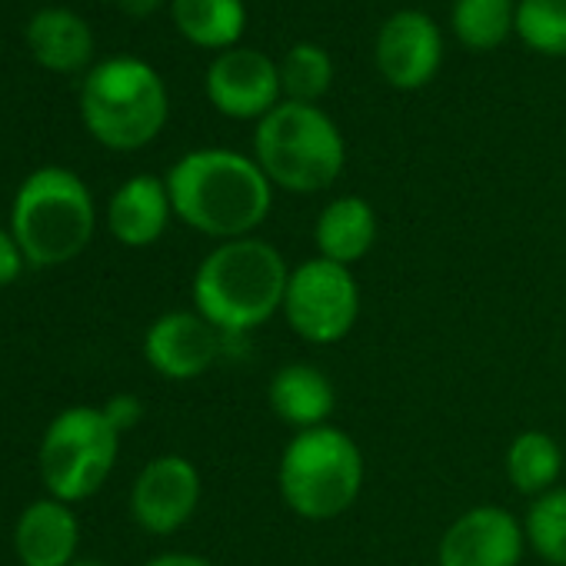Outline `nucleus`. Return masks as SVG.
<instances>
[{"mask_svg":"<svg viewBox=\"0 0 566 566\" xmlns=\"http://www.w3.org/2000/svg\"><path fill=\"white\" fill-rule=\"evenodd\" d=\"M174 217L223 243L253 237L273 210V184L253 157L230 147L184 154L164 177Z\"/></svg>","mask_w":566,"mask_h":566,"instance_id":"nucleus-1","label":"nucleus"},{"mask_svg":"<svg viewBox=\"0 0 566 566\" xmlns=\"http://www.w3.org/2000/svg\"><path fill=\"white\" fill-rule=\"evenodd\" d=\"M200 470L180 453H164L137 473L130 490V513L140 530L170 536L190 523L200 506Z\"/></svg>","mask_w":566,"mask_h":566,"instance_id":"nucleus-12","label":"nucleus"},{"mask_svg":"<svg viewBox=\"0 0 566 566\" xmlns=\"http://www.w3.org/2000/svg\"><path fill=\"white\" fill-rule=\"evenodd\" d=\"M160 4H164V0H120V8H124L130 18H147V14H154Z\"/></svg>","mask_w":566,"mask_h":566,"instance_id":"nucleus-28","label":"nucleus"},{"mask_svg":"<svg viewBox=\"0 0 566 566\" xmlns=\"http://www.w3.org/2000/svg\"><path fill=\"white\" fill-rule=\"evenodd\" d=\"M450 28L473 54H490L516 34V0H453Z\"/></svg>","mask_w":566,"mask_h":566,"instance_id":"nucleus-21","label":"nucleus"},{"mask_svg":"<svg viewBox=\"0 0 566 566\" xmlns=\"http://www.w3.org/2000/svg\"><path fill=\"white\" fill-rule=\"evenodd\" d=\"M170 18L184 41L200 51H230L247 31L243 0H170Z\"/></svg>","mask_w":566,"mask_h":566,"instance_id":"nucleus-19","label":"nucleus"},{"mask_svg":"<svg viewBox=\"0 0 566 566\" xmlns=\"http://www.w3.org/2000/svg\"><path fill=\"white\" fill-rule=\"evenodd\" d=\"M266 403L273 417L294 433L331 423L337 410V387L317 364H283L266 387Z\"/></svg>","mask_w":566,"mask_h":566,"instance_id":"nucleus-14","label":"nucleus"},{"mask_svg":"<svg viewBox=\"0 0 566 566\" xmlns=\"http://www.w3.org/2000/svg\"><path fill=\"white\" fill-rule=\"evenodd\" d=\"M104 413H107V420L114 423V430L124 437L127 430H134V427L144 420V403H140V397H134V394H117V397H111V400L104 403Z\"/></svg>","mask_w":566,"mask_h":566,"instance_id":"nucleus-25","label":"nucleus"},{"mask_svg":"<svg viewBox=\"0 0 566 566\" xmlns=\"http://www.w3.org/2000/svg\"><path fill=\"white\" fill-rule=\"evenodd\" d=\"M71 566H107V563H101V559H74Z\"/></svg>","mask_w":566,"mask_h":566,"instance_id":"nucleus-29","label":"nucleus"},{"mask_svg":"<svg viewBox=\"0 0 566 566\" xmlns=\"http://www.w3.org/2000/svg\"><path fill=\"white\" fill-rule=\"evenodd\" d=\"M276 64H280L283 101L321 104V97H327V91L334 87V57L321 44L301 41Z\"/></svg>","mask_w":566,"mask_h":566,"instance_id":"nucleus-22","label":"nucleus"},{"mask_svg":"<svg viewBox=\"0 0 566 566\" xmlns=\"http://www.w3.org/2000/svg\"><path fill=\"white\" fill-rule=\"evenodd\" d=\"M516 38L539 57H566V0H516Z\"/></svg>","mask_w":566,"mask_h":566,"instance_id":"nucleus-24","label":"nucleus"},{"mask_svg":"<svg viewBox=\"0 0 566 566\" xmlns=\"http://www.w3.org/2000/svg\"><path fill=\"white\" fill-rule=\"evenodd\" d=\"M253 160L273 190L314 197L340 180L347 140L321 104L280 101L253 127Z\"/></svg>","mask_w":566,"mask_h":566,"instance_id":"nucleus-3","label":"nucleus"},{"mask_svg":"<svg viewBox=\"0 0 566 566\" xmlns=\"http://www.w3.org/2000/svg\"><path fill=\"white\" fill-rule=\"evenodd\" d=\"M364 480L367 460L360 443L334 423L294 433L276 463L283 506L307 523L344 516L360 500Z\"/></svg>","mask_w":566,"mask_h":566,"instance_id":"nucleus-4","label":"nucleus"},{"mask_svg":"<svg viewBox=\"0 0 566 566\" xmlns=\"http://www.w3.org/2000/svg\"><path fill=\"white\" fill-rule=\"evenodd\" d=\"M144 566H213V563L197 553H160V556L147 559Z\"/></svg>","mask_w":566,"mask_h":566,"instance_id":"nucleus-27","label":"nucleus"},{"mask_svg":"<svg viewBox=\"0 0 566 566\" xmlns=\"http://www.w3.org/2000/svg\"><path fill=\"white\" fill-rule=\"evenodd\" d=\"M291 334L311 347H334L350 337L360 317V283L350 266L311 256L291 270L280 307Z\"/></svg>","mask_w":566,"mask_h":566,"instance_id":"nucleus-8","label":"nucleus"},{"mask_svg":"<svg viewBox=\"0 0 566 566\" xmlns=\"http://www.w3.org/2000/svg\"><path fill=\"white\" fill-rule=\"evenodd\" d=\"M174 217L167 184L154 174H137L124 180L107 203V227L117 243L144 250L157 243Z\"/></svg>","mask_w":566,"mask_h":566,"instance_id":"nucleus-15","label":"nucleus"},{"mask_svg":"<svg viewBox=\"0 0 566 566\" xmlns=\"http://www.w3.org/2000/svg\"><path fill=\"white\" fill-rule=\"evenodd\" d=\"M291 270L287 256L256 233L223 240L193 270V311L223 337L253 334L280 314Z\"/></svg>","mask_w":566,"mask_h":566,"instance_id":"nucleus-2","label":"nucleus"},{"mask_svg":"<svg viewBox=\"0 0 566 566\" xmlns=\"http://www.w3.org/2000/svg\"><path fill=\"white\" fill-rule=\"evenodd\" d=\"M28 48L44 71L74 74L94 57V34L71 8H44L28 24Z\"/></svg>","mask_w":566,"mask_h":566,"instance_id":"nucleus-18","label":"nucleus"},{"mask_svg":"<svg viewBox=\"0 0 566 566\" xmlns=\"http://www.w3.org/2000/svg\"><path fill=\"white\" fill-rule=\"evenodd\" d=\"M170 97L164 77L140 57H107L81 87V117L91 137L111 150H140L167 124Z\"/></svg>","mask_w":566,"mask_h":566,"instance_id":"nucleus-5","label":"nucleus"},{"mask_svg":"<svg viewBox=\"0 0 566 566\" xmlns=\"http://www.w3.org/2000/svg\"><path fill=\"white\" fill-rule=\"evenodd\" d=\"M203 91L217 114L256 124L283 101L280 64L256 48H230L210 61Z\"/></svg>","mask_w":566,"mask_h":566,"instance_id":"nucleus-9","label":"nucleus"},{"mask_svg":"<svg viewBox=\"0 0 566 566\" xmlns=\"http://www.w3.org/2000/svg\"><path fill=\"white\" fill-rule=\"evenodd\" d=\"M24 250L18 247L14 233L0 230V287H8V283H14L24 270Z\"/></svg>","mask_w":566,"mask_h":566,"instance_id":"nucleus-26","label":"nucleus"},{"mask_svg":"<svg viewBox=\"0 0 566 566\" xmlns=\"http://www.w3.org/2000/svg\"><path fill=\"white\" fill-rule=\"evenodd\" d=\"M523 553V520L500 503H476L440 533L437 566H520Z\"/></svg>","mask_w":566,"mask_h":566,"instance_id":"nucleus-11","label":"nucleus"},{"mask_svg":"<svg viewBox=\"0 0 566 566\" xmlns=\"http://www.w3.org/2000/svg\"><path fill=\"white\" fill-rule=\"evenodd\" d=\"M223 347V334L210 327L197 311L160 314L144 334V357L154 374L174 384L203 377Z\"/></svg>","mask_w":566,"mask_h":566,"instance_id":"nucleus-13","label":"nucleus"},{"mask_svg":"<svg viewBox=\"0 0 566 566\" xmlns=\"http://www.w3.org/2000/svg\"><path fill=\"white\" fill-rule=\"evenodd\" d=\"M380 237V220L377 210L367 197L360 193H344L334 197L314 223V247L317 256L334 260L340 266L360 263Z\"/></svg>","mask_w":566,"mask_h":566,"instance_id":"nucleus-17","label":"nucleus"},{"mask_svg":"<svg viewBox=\"0 0 566 566\" xmlns=\"http://www.w3.org/2000/svg\"><path fill=\"white\" fill-rule=\"evenodd\" d=\"M97 210L87 184L67 167L34 170L11 207V233L34 266H61L81 256L94 237Z\"/></svg>","mask_w":566,"mask_h":566,"instance_id":"nucleus-6","label":"nucleus"},{"mask_svg":"<svg viewBox=\"0 0 566 566\" xmlns=\"http://www.w3.org/2000/svg\"><path fill=\"white\" fill-rule=\"evenodd\" d=\"M526 549L546 566H566V486L536 496L523 516Z\"/></svg>","mask_w":566,"mask_h":566,"instance_id":"nucleus-23","label":"nucleus"},{"mask_svg":"<svg viewBox=\"0 0 566 566\" xmlns=\"http://www.w3.org/2000/svg\"><path fill=\"white\" fill-rule=\"evenodd\" d=\"M506 476L516 493L536 500L559 486L563 476V447L546 430H520L503 457Z\"/></svg>","mask_w":566,"mask_h":566,"instance_id":"nucleus-20","label":"nucleus"},{"mask_svg":"<svg viewBox=\"0 0 566 566\" xmlns=\"http://www.w3.org/2000/svg\"><path fill=\"white\" fill-rule=\"evenodd\" d=\"M81 523L71 503L38 500L14 526V549L24 566H71L77 559Z\"/></svg>","mask_w":566,"mask_h":566,"instance_id":"nucleus-16","label":"nucleus"},{"mask_svg":"<svg viewBox=\"0 0 566 566\" xmlns=\"http://www.w3.org/2000/svg\"><path fill=\"white\" fill-rule=\"evenodd\" d=\"M117 450L120 433L104 407H71L54 417L41 440L44 486L61 503H81L107 483Z\"/></svg>","mask_w":566,"mask_h":566,"instance_id":"nucleus-7","label":"nucleus"},{"mask_svg":"<svg viewBox=\"0 0 566 566\" xmlns=\"http://www.w3.org/2000/svg\"><path fill=\"white\" fill-rule=\"evenodd\" d=\"M374 64L394 91L427 87L443 64V34L437 21L417 8L394 11L377 31Z\"/></svg>","mask_w":566,"mask_h":566,"instance_id":"nucleus-10","label":"nucleus"}]
</instances>
